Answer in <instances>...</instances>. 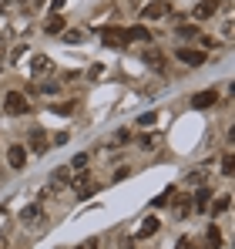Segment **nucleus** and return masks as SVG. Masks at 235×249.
I'll use <instances>...</instances> for the list:
<instances>
[{"instance_id":"nucleus-1","label":"nucleus","mask_w":235,"mask_h":249,"mask_svg":"<svg viewBox=\"0 0 235 249\" xmlns=\"http://www.w3.org/2000/svg\"><path fill=\"white\" fill-rule=\"evenodd\" d=\"M3 111H7L10 118H20V115L31 111V101L24 98V91H7V98H3Z\"/></svg>"},{"instance_id":"nucleus-2","label":"nucleus","mask_w":235,"mask_h":249,"mask_svg":"<svg viewBox=\"0 0 235 249\" xmlns=\"http://www.w3.org/2000/svg\"><path fill=\"white\" fill-rule=\"evenodd\" d=\"M98 34H101V44H104V47H115V51H121V47L128 44V37H124L121 27H101Z\"/></svg>"},{"instance_id":"nucleus-3","label":"nucleus","mask_w":235,"mask_h":249,"mask_svg":"<svg viewBox=\"0 0 235 249\" xmlns=\"http://www.w3.org/2000/svg\"><path fill=\"white\" fill-rule=\"evenodd\" d=\"M175 57H178L182 64H188V68H201V64H205V51H195V47H185V44H182V47L175 51Z\"/></svg>"},{"instance_id":"nucleus-4","label":"nucleus","mask_w":235,"mask_h":249,"mask_svg":"<svg viewBox=\"0 0 235 249\" xmlns=\"http://www.w3.org/2000/svg\"><path fill=\"white\" fill-rule=\"evenodd\" d=\"M218 7H222V0H201V3H195L192 17H195V20H208V17L218 14Z\"/></svg>"},{"instance_id":"nucleus-5","label":"nucleus","mask_w":235,"mask_h":249,"mask_svg":"<svg viewBox=\"0 0 235 249\" xmlns=\"http://www.w3.org/2000/svg\"><path fill=\"white\" fill-rule=\"evenodd\" d=\"M218 101V91L215 88H208V91H198V94H192V108L195 111H201V108H212Z\"/></svg>"},{"instance_id":"nucleus-6","label":"nucleus","mask_w":235,"mask_h":249,"mask_svg":"<svg viewBox=\"0 0 235 249\" xmlns=\"http://www.w3.org/2000/svg\"><path fill=\"white\" fill-rule=\"evenodd\" d=\"M71 185V168H57L54 175H50V185H47V192H61V189H67Z\"/></svg>"},{"instance_id":"nucleus-7","label":"nucleus","mask_w":235,"mask_h":249,"mask_svg":"<svg viewBox=\"0 0 235 249\" xmlns=\"http://www.w3.org/2000/svg\"><path fill=\"white\" fill-rule=\"evenodd\" d=\"M7 165L24 168L27 165V148H24V145H10V148H7Z\"/></svg>"},{"instance_id":"nucleus-8","label":"nucleus","mask_w":235,"mask_h":249,"mask_svg":"<svg viewBox=\"0 0 235 249\" xmlns=\"http://www.w3.org/2000/svg\"><path fill=\"white\" fill-rule=\"evenodd\" d=\"M165 14H168V7H165L161 0H151V3H145V10H141V17H145V20H161Z\"/></svg>"},{"instance_id":"nucleus-9","label":"nucleus","mask_w":235,"mask_h":249,"mask_svg":"<svg viewBox=\"0 0 235 249\" xmlns=\"http://www.w3.org/2000/svg\"><path fill=\"white\" fill-rule=\"evenodd\" d=\"M40 219H44V209H40V206H24V209H20V222H27V226H37Z\"/></svg>"},{"instance_id":"nucleus-10","label":"nucleus","mask_w":235,"mask_h":249,"mask_svg":"<svg viewBox=\"0 0 235 249\" xmlns=\"http://www.w3.org/2000/svg\"><path fill=\"white\" fill-rule=\"evenodd\" d=\"M124 37H128V44H131V41H151V34H148V27H145V24L128 27V31H124Z\"/></svg>"},{"instance_id":"nucleus-11","label":"nucleus","mask_w":235,"mask_h":249,"mask_svg":"<svg viewBox=\"0 0 235 249\" xmlns=\"http://www.w3.org/2000/svg\"><path fill=\"white\" fill-rule=\"evenodd\" d=\"M155 232H158V219H155V215H148V219H145V226L138 229V236H134V239H151Z\"/></svg>"},{"instance_id":"nucleus-12","label":"nucleus","mask_w":235,"mask_h":249,"mask_svg":"<svg viewBox=\"0 0 235 249\" xmlns=\"http://www.w3.org/2000/svg\"><path fill=\"white\" fill-rule=\"evenodd\" d=\"M141 61H145L148 68H161V64H165V54H161V51H155V47H148V51L141 54Z\"/></svg>"},{"instance_id":"nucleus-13","label":"nucleus","mask_w":235,"mask_h":249,"mask_svg":"<svg viewBox=\"0 0 235 249\" xmlns=\"http://www.w3.org/2000/svg\"><path fill=\"white\" fill-rule=\"evenodd\" d=\"M31 71H34V74H47V71H54V61H50V57H44V54H37V57H34V64H31Z\"/></svg>"},{"instance_id":"nucleus-14","label":"nucleus","mask_w":235,"mask_h":249,"mask_svg":"<svg viewBox=\"0 0 235 249\" xmlns=\"http://www.w3.org/2000/svg\"><path fill=\"white\" fill-rule=\"evenodd\" d=\"M31 148H34V152H47V135H44L40 128L31 131Z\"/></svg>"},{"instance_id":"nucleus-15","label":"nucleus","mask_w":235,"mask_h":249,"mask_svg":"<svg viewBox=\"0 0 235 249\" xmlns=\"http://www.w3.org/2000/svg\"><path fill=\"white\" fill-rule=\"evenodd\" d=\"M44 31H47V34H61V31H64V17H57V14H54V17H47Z\"/></svg>"},{"instance_id":"nucleus-16","label":"nucleus","mask_w":235,"mask_h":249,"mask_svg":"<svg viewBox=\"0 0 235 249\" xmlns=\"http://www.w3.org/2000/svg\"><path fill=\"white\" fill-rule=\"evenodd\" d=\"M205 178H208V168H195V172H192V175L185 178V185H201Z\"/></svg>"},{"instance_id":"nucleus-17","label":"nucleus","mask_w":235,"mask_h":249,"mask_svg":"<svg viewBox=\"0 0 235 249\" xmlns=\"http://www.w3.org/2000/svg\"><path fill=\"white\" fill-rule=\"evenodd\" d=\"M229 206H232V196H222V199H218V202L212 206V215H222V212H225Z\"/></svg>"},{"instance_id":"nucleus-18","label":"nucleus","mask_w":235,"mask_h":249,"mask_svg":"<svg viewBox=\"0 0 235 249\" xmlns=\"http://www.w3.org/2000/svg\"><path fill=\"white\" fill-rule=\"evenodd\" d=\"M171 196H175V189H165V192L158 196L155 202H151V209H161V206H168V202H171Z\"/></svg>"},{"instance_id":"nucleus-19","label":"nucleus","mask_w":235,"mask_h":249,"mask_svg":"<svg viewBox=\"0 0 235 249\" xmlns=\"http://www.w3.org/2000/svg\"><path fill=\"white\" fill-rule=\"evenodd\" d=\"M208 199H212V189H198V196H195V209H205V206H208Z\"/></svg>"},{"instance_id":"nucleus-20","label":"nucleus","mask_w":235,"mask_h":249,"mask_svg":"<svg viewBox=\"0 0 235 249\" xmlns=\"http://www.w3.org/2000/svg\"><path fill=\"white\" fill-rule=\"evenodd\" d=\"M235 172V159H232V152H225V159H222V175H232Z\"/></svg>"},{"instance_id":"nucleus-21","label":"nucleus","mask_w":235,"mask_h":249,"mask_svg":"<svg viewBox=\"0 0 235 249\" xmlns=\"http://www.w3.org/2000/svg\"><path fill=\"white\" fill-rule=\"evenodd\" d=\"M155 122H158V111H145V115L138 118V124H141V128H151Z\"/></svg>"},{"instance_id":"nucleus-22","label":"nucleus","mask_w":235,"mask_h":249,"mask_svg":"<svg viewBox=\"0 0 235 249\" xmlns=\"http://www.w3.org/2000/svg\"><path fill=\"white\" fill-rule=\"evenodd\" d=\"M178 37L192 41V37H198V27H195V24H188V27H178Z\"/></svg>"},{"instance_id":"nucleus-23","label":"nucleus","mask_w":235,"mask_h":249,"mask_svg":"<svg viewBox=\"0 0 235 249\" xmlns=\"http://www.w3.org/2000/svg\"><path fill=\"white\" fill-rule=\"evenodd\" d=\"M84 41V31H67L64 34V44H81Z\"/></svg>"},{"instance_id":"nucleus-24","label":"nucleus","mask_w":235,"mask_h":249,"mask_svg":"<svg viewBox=\"0 0 235 249\" xmlns=\"http://www.w3.org/2000/svg\"><path fill=\"white\" fill-rule=\"evenodd\" d=\"M34 91H40V94H57V91H61V84L47 81V84H40V88H34Z\"/></svg>"},{"instance_id":"nucleus-25","label":"nucleus","mask_w":235,"mask_h":249,"mask_svg":"<svg viewBox=\"0 0 235 249\" xmlns=\"http://www.w3.org/2000/svg\"><path fill=\"white\" fill-rule=\"evenodd\" d=\"M84 165H87V155H74V162H71L67 168H74V172H81Z\"/></svg>"},{"instance_id":"nucleus-26","label":"nucleus","mask_w":235,"mask_h":249,"mask_svg":"<svg viewBox=\"0 0 235 249\" xmlns=\"http://www.w3.org/2000/svg\"><path fill=\"white\" fill-rule=\"evenodd\" d=\"M128 138H131V131H128V128H121V131L115 135V145H128Z\"/></svg>"},{"instance_id":"nucleus-27","label":"nucleus","mask_w":235,"mask_h":249,"mask_svg":"<svg viewBox=\"0 0 235 249\" xmlns=\"http://www.w3.org/2000/svg\"><path fill=\"white\" fill-rule=\"evenodd\" d=\"M87 74H91V81H98V78H104V64H94V68H91Z\"/></svg>"},{"instance_id":"nucleus-28","label":"nucleus","mask_w":235,"mask_h":249,"mask_svg":"<svg viewBox=\"0 0 235 249\" xmlns=\"http://www.w3.org/2000/svg\"><path fill=\"white\" fill-rule=\"evenodd\" d=\"M208 243H212V249H215V246H218V243H222V236H218V229H215V226L208 229Z\"/></svg>"},{"instance_id":"nucleus-29","label":"nucleus","mask_w":235,"mask_h":249,"mask_svg":"<svg viewBox=\"0 0 235 249\" xmlns=\"http://www.w3.org/2000/svg\"><path fill=\"white\" fill-rule=\"evenodd\" d=\"M138 145H141V148H155V138H151V135H141Z\"/></svg>"},{"instance_id":"nucleus-30","label":"nucleus","mask_w":235,"mask_h":249,"mask_svg":"<svg viewBox=\"0 0 235 249\" xmlns=\"http://www.w3.org/2000/svg\"><path fill=\"white\" fill-rule=\"evenodd\" d=\"M50 145H67V135H64V131H57V135H54V142H50Z\"/></svg>"},{"instance_id":"nucleus-31","label":"nucleus","mask_w":235,"mask_h":249,"mask_svg":"<svg viewBox=\"0 0 235 249\" xmlns=\"http://www.w3.org/2000/svg\"><path fill=\"white\" fill-rule=\"evenodd\" d=\"M175 249H192V243H188V239H178V246Z\"/></svg>"},{"instance_id":"nucleus-32","label":"nucleus","mask_w":235,"mask_h":249,"mask_svg":"<svg viewBox=\"0 0 235 249\" xmlns=\"http://www.w3.org/2000/svg\"><path fill=\"white\" fill-rule=\"evenodd\" d=\"M64 3H67V0H50V7H54V10H61Z\"/></svg>"},{"instance_id":"nucleus-33","label":"nucleus","mask_w":235,"mask_h":249,"mask_svg":"<svg viewBox=\"0 0 235 249\" xmlns=\"http://www.w3.org/2000/svg\"><path fill=\"white\" fill-rule=\"evenodd\" d=\"M7 3H10V0H0V10H3V7H7Z\"/></svg>"},{"instance_id":"nucleus-34","label":"nucleus","mask_w":235,"mask_h":249,"mask_svg":"<svg viewBox=\"0 0 235 249\" xmlns=\"http://www.w3.org/2000/svg\"><path fill=\"white\" fill-rule=\"evenodd\" d=\"M17 3H24V0H17Z\"/></svg>"}]
</instances>
